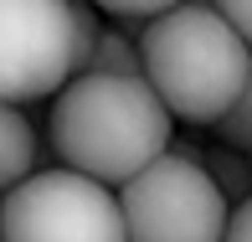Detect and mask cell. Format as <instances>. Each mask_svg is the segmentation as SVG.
I'll return each instance as SVG.
<instances>
[{"label": "cell", "mask_w": 252, "mask_h": 242, "mask_svg": "<svg viewBox=\"0 0 252 242\" xmlns=\"http://www.w3.org/2000/svg\"><path fill=\"white\" fill-rule=\"evenodd\" d=\"M47 134L62 170L119 191L124 180H134L144 165L165 155V144L175 139V119L150 93L144 77L88 72V77H72L52 98Z\"/></svg>", "instance_id": "1"}, {"label": "cell", "mask_w": 252, "mask_h": 242, "mask_svg": "<svg viewBox=\"0 0 252 242\" xmlns=\"http://www.w3.org/2000/svg\"><path fill=\"white\" fill-rule=\"evenodd\" d=\"M134 47L150 93L190 129H211L252 72V52L216 5H170L134 36Z\"/></svg>", "instance_id": "2"}, {"label": "cell", "mask_w": 252, "mask_h": 242, "mask_svg": "<svg viewBox=\"0 0 252 242\" xmlns=\"http://www.w3.org/2000/svg\"><path fill=\"white\" fill-rule=\"evenodd\" d=\"M5 242H129L119 196L72 170H31L16 191L0 196Z\"/></svg>", "instance_id": "3"}, {"label": "cell", "mask_w": 252, "mask_h": 242, "mask_svg": "<svg viewBox=\"0 0 252 242\" xmlns=\"http://www.w3.org/2000/svg\"><path fill=\"white\" fill-rule=\"evenodd\" d=\"M119 216L129 242H221L232 206L206 180L201 165L159 155L119 191Z\"/></svg>", "instance_id": "4"}, {"label": "cell", "mask_w": 252, "mask_h": 242, "mask_svg": "<svg viewBox=\"0 0 252 242\" xmlns=\"http://www.w3.org/2000/svg\"><path fill=\"white\" fill-rule=\"evenodd\" d=\"M72 83V5L0 0V103L21 108Z\"/></svg>", "instance_id": "5"}, {"label": "cell", "mask_w": 252, "mask_h": 242, "mask_svg": "<svg viewBox=\"0 0 252 242\" xmlns=\"http://www.w3.org/2000/svg\"><path fill=\"white\" fill-rule=\"evenodd\" d=\"M36 160H41V144H36L31 119L21 108H10V103H0V196L16 191L36 170Z\"/></svg>", "instance_id": "6"}, {"label": "cell", "mask_w": 252, "mask_h": 242, "mask_svg": "<svg viewBox=\"0 0 252 242\" xmlns=\"http://www.w3.org/2000/svg\"><path fill=\"white\" fill-rule=\"evenodd\" d=\"M201 170H206V180L221 191V201H226V206L252 201V165H247V155H242V149L206 144V149H201Z\"/></svg>", "instance_id": "7"}, {"label": "cell", "mask_w": 252, "mask_h": 242, "mask_svg": "<svg viewBox=\"0 0 252 242\" xmlns=\"http://www.w3.org/2000/svg\"><path fill=\"white\" fill-rule=\"evenodd\" d=\"M88 72H98V77H144L134 36H129V31H119V26H103L98 41H93V57H88V67H83L77 77H88Z\"/></svg>", "instance_id": "8"}, {"label": "cell", "mask_w": 252, "mask_h": 242, "mask_svg": "<svg viewBox=\"0 0 252 242\" xmlns=\"http://www.w3.org/2000/svg\"><path fill=\"white\" fill-rule=\"evenodd\" d=\"M211 134H216V144H226V149H242V155H252V72H247L242 93L232 98V108H226L221 119L211 124Z\"/></svg>", "instance_id": "9"}, {"label": "cell", "mask_w": 252, "mask_h": 242, "mask_svg": "<svg viewBox=\"0 0 252 242\" xmlns=\"http://www.w3.org/2000/svg\"><path fill=\"white\" fill-rule=\"evenodd\" d=\"M103 21H98V5H72V77L88 67L93 57V41H98Z\"/></svg>", "instance_id": "10"}, {"label": "cell", "mask_w": 252, "mask_h": 242, "mask_svg": "<svg viewBox=\"0 0 252 242\" xmlns=\"http://www.w3.org/2000/svg\"><path fill=\"white\" fill-rule=\"evenodd\" d=\"M165 0H108V5H103L98 10V16H108V21H124V26H150V21H159V16H165ZM139 31H134V36H139Z\"/></svg>", "instance_id": "11"}, {"label": "cell", "mask_w": 252, "mask_h": 242, "mask_svg": "<svg viewBox=\"0 0 252 242\" xmlns=\"http://www.w3.org/2000/svg\"><path fill=\"white\" fill-rule=\"evenodd\" d=\"M226 16V26L237 31V36H242V47L252 52V0H237V5H216Z\"/></svg>", "instance_id": "12"}, {"label": "cell", "mask_w": 252, "mask_h": 242, "mask_svg": "<svg viewBox=\"0 0 252 242\" xmlns=\"http://www.w3.org/2000/svg\"><path fill=\"white\" fill-rule=\"evenodd\" d=\"M221 242H252V201L232 206V216H226V237Z\"/></svg>", "instance_id": "13"}, {"label": "cell", "mask_w": 252, "mask_h": 242, "mask_svg": "<svg viewBox=\"0 0 252 242\" xmlns=\"http://www.w3.org/2000/svg\"><path fill=\"white\" fill-rule=\"evenodd\" d=\"M247 165H252V155H247Z\"/></svg>", "instance_id": "14"}, {"label": "cell", "mask_w": 252, "mask_h": 242, "mask_svg": "<svg viewBox=\"0 0 252 242\" xmlns=\"http://www.w3.org/2000/svg\"><path fill=\"white\" fill-rule=\"evenodd\" d=\"M0 242H5V237H0Z\"/></svg>", "instance_id": "15"}]
</instances>
